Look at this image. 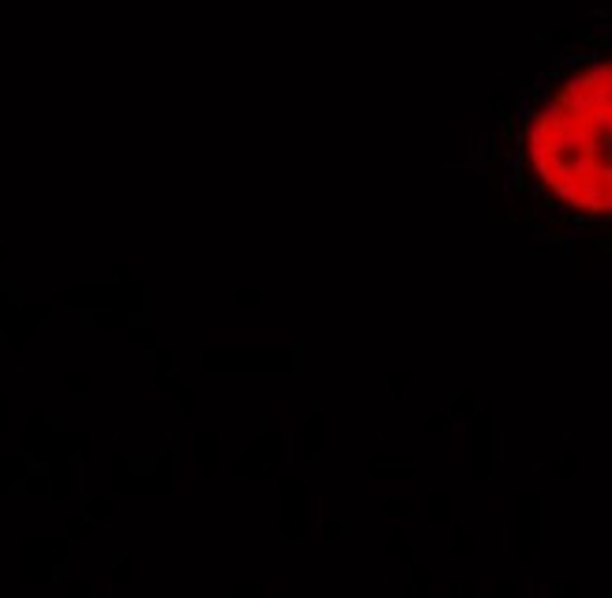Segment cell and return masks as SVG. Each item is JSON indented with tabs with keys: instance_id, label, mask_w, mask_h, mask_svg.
Instances as JSON below:
<instances>
[{
	"instance_id": "6da1fadb",
	"label": "cell",
	"mask_w": 612,
	"mask_h": 598,
	"mask_svg": "<svg viewBox=\"0 0 612 598\" xmlns=\"http://www.w3.org/2000/svg\"><path fill=\"white\" fill-rule=\"evenodd\" d=\"M507 185L533 215L612 222V41L560 57L522 91L504 128Z\"/></svg>"
}]
</instances>
